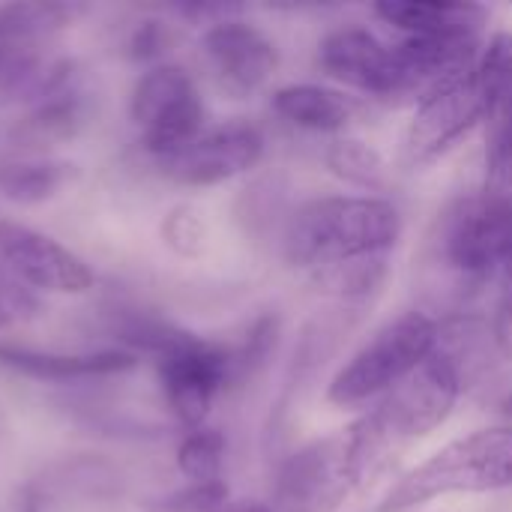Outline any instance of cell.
<instances>
[{
    "instance_id": "cell-6",
    "label": "cell",
    "mask_w": 512,
    "mask_h": 512,
    "mask_svg": "<svg viewBox=\"0 0 512 512\" xmlns=\"http://www.w3.org/2000/svg\"><path fill=\"white\" fill-rule=\"evenodd\" d=\"M129 117L141 132L144 150L165 162L204 132V99L183 66H150L132 87Z\"/></svg>"
},
{
    "instance_id": "cell-34",
    "label": "cell",
    "mask_w": 512,
    "mask_h": 512,
    "mask_svg": "<svg viewBox=\"0 0 512 512\" xmlns=\"http://www.w3.org/2000/svg\"><path fill=\"white\" fill-rule=\"evenodd\" d=\"M216 512H276L273 504H261V501H228L225 507Z\"/></svg>"
},
{
    "instance_id": "cell-4",
    "label": "cell",
    "mask_w": 512,
    "mask_h": 512,
    "mask_svg": "<svg viewBox=\"0 0 512 512\" xmlns=\"http://www.w3.org/2000/svg\"><path fill=\"white\" fill-rule=\"evenodd\" d=\"M441 348V327L426 312H405L387 321L330 381L327 402L363 408L381 402Z\"/></svg>"
},
{
    "instance_id": "cell-1",
    "label": "cell",
    "mask_w": 512,
    "mask_h": 512,
    "mask_svg": "<svg viewBox=\"0 0 512 512\" xmlns=\"http://www.w3.org/2000/svg\"><path fill=\"white\" fill-rule=\"evenodd\" d=\"M462 396V369L453 354L435 351L414 375L390 390L369 414L345 429L354 486L363 489L417 438L447 423Z\"/></svg>"
},
{
    "instance_id": "cell-23",
    "label": "cell",
    "mask_w": 512,
    "mask_h": 512,
    "mask_svg": "<svg viewBox=\"0 0 512 512\" xmlns=\"http://www.w3.org/2000/svg\"><path fill=\"white\" fill-rule=\"evenodd\" d=\"M225 465V435L219 429H195L177 447V471L186 483H216Z\"/></svg>"
},
{
    "instance_id": "cell-29",
    "label": "cell",
    "mask_w": 512,
    "mask_h": 512,
    "mask_svg": "<svg viewBox=\"0 0 512 512\" xmlns=\"http://www.w3.org/2000/svg\"><path fill=\"white\" fill-rule=\"evenodd\" d=\"M168 45H171V30L165 21H156V18H147L141 21L129 39H126V54L135 60V63H147V66H159L162 57L168 54Z\"/></svg>"
},
{
    "instance_id": "cell-20",
    "label": "cell",
    "mask_w": 512,
    "mask_h": 512,
    "mask_svg": "<svg viewBox=\"0 0 512 512\" xmlns=\"http://www.w3.org/2000/svg\"><path fill=\"white\" fill-rule=\"evenodd\" d=\"M387 270H390L387 255H372V258H357V261H342V264L312 270V285L321 294H330L339 300H360L384 285Z\"/></svg>"
},
{
    "instance_id": "cell-9",
    "label": "cell",
    "mask_w": 512,
    "mask_h": 512,
    "mask_svg": "<svg viewBox=\"0 0 512 512\" xmlns=\"http://www.w3.org/2000/svg\"><path fill=\"white\" fill-rule=\"evenodd\" d=\"M486 120V102L474 84V72L450 81L417 102V111L402 138V162L408 168L441 159L459 138Z\"/></svg>"
},
{
    "instance_id": "cell-31",
    "label": "cell",
    "mask_w": 512,
    "mask_h": 512,
    "mask_svg": "<svg viewBox=\"0 0 512 512\" xmlns=\"http://www.w3.org/2000/svg\"><path fill=\"white\" fill-rule=\"evenodd\" d=\"M9 512H51V495L39 483H27L15 492L12 510Z\"/></svg>"
},
{
    "instance_id": "cell-15",
    "label": "cell",
    "mask_w": 512,
    "mask_h": 512,
    "mask_svg": "<svg viewBox=\"0 0 512 512\" xmlns=\"http://www.w3.org/2000/svg\"><path fill=\"white\" fill-rule=\"evenodd\" d=\"M138 363L141 360L135 354L120 348L63 354V351H36L27 345L0 342V366L36 381H99V378L135 372Z\"/></svg>"
},
{
    "instance_id": "cell-11",
    "label": "cell",
    "mask_w": 512,
    "mask_h": 512,
    "mask_svg": "<svg viewBox=\"0 0 512 512\" xmlns=\"http://www.w3.org/2000/svg\"><path fill=\"white\" fill-rule=\"evenodd\" d=\"M87 108L81 78L72 60H51L30 111L9 129L15 156H48V150L69 144L84 126Z\"/></svg>"
},
{
    "instance_id": "cell-17",
    "label": "cell",
    "mask_w": 512,
    "mask_h": 512,
    "mask_svg": "<svg viewBox=\"0 0 512 512\" xmlns=\"http://www.w3.org/2000/svg\"><path fill=\"white\" fill-rule=\"evenodd\" d=\"M270 105L285 123L297 129H309V132H339L354 117V102L345 93L324 87V84L279 87Z\"/></svg>"
},
{
    "instance_id": "cell-3",
    "label": "cell",
    "mask_w": 512,
    "mask_h": 512,
    "mask_svg": "<svg viewBox=\"0 0 512 512\" xmlns=\"http://www.w3.org/2000/svg\"><path fill=\"white\" fill-rule=\"evenodd\" d=\"M512 489V426L477 429L405 471L375 512H411L447 495Z\"/></svg>"
},
{
    "instance_id": "cell-28",
    "label": "cell",
    "mask_w": 512,
    "mask_h": 512,
    "mask_svg": "<svg viewBox=\"0 0 512 512\" xmlns=\"http://www.w3.org/2000/svg\"><path fill=\"white\" fill-rule=\"evenodd\" d=\"M228 504V486L225 480L216 483H186L180 492L162 498V512H216Z\"/></svg>"
},
{
    "instance_id": "cell-22",
    "label": "cell",
    "mask_w": 512,
    "mask_h": 512,
    "mask_svg": "<svg viewBox=\"0 0 512 512\" xmlns=\"http://www.w3.org/2000/svg\"><path fill=\"white\" fill-rule=\"evenodd\" d=\"M474 84L486 102V117L512 102V33L501 30L480 48L474 66Z\"/></svg>"
},
{
    "instance_id": "cell-27",
    "label": "cell",
    "mask_w": 512,
    "mask_h": 512,
    "mask_svg": "<svg viewBox=\"0 0 512 512\" xmlns=\"http://www.w3.org/2000/svg\"><path fill=\"white\" fill-rule=\"evenodd\" d=\"M204 237H207V228H204V219L195 207H186V204L174 207L162 222V240L168 243V249H174L183 258L201 255Z\"/></svg>"
},
{
    "instance_id": "cell-18",
    "label": "cell",
    "mask_w": 512,
    "mask_h": 512,
    "mask_svg": "<svg viewBox=\"0 0 512 512\" xmlns=\"http://www.w3.org/2000/svg\"><path fill=\"white\" fill-rule=\"evenodd\" d=\"M75 177V165L51 156H9L0 159V198L33 207L57 198Z\"/></svg>"
},
{
    "instance_id": "cell-7",
    "label": "cell",
    "mask_w": 512,
    "mask_h": 512,
    "mask_svg": "<svg viewBox=\"0 0 512 512\" xmlns=\"http://www.w3.org/2000/svg\"><path fill=\"white\" fill-rule=\"evenodd\" d=\"M165 405L171 417L189 432L204 429L219 393L234 381L231 348L186 333L168 354L156 360Z\"/></svg>"
},
{
    "instance_id": "cell-24",
    "label": "cell",
    "mask_w": 512,
    "mask_h": 512,
    "mask_svg": "<svg viewBox=\"0 0 512 512\" xmlns=\"http://www.w3.org/2000/svg\"><path fill=\"white\" fill-rule=\"evenodd\" d=\"M54 483L63 489V492H75V495H84V498H93V501H102V498H111L120 492L123 480H120V471L114 465H108L105 459H93V456H84V459H75V462H66Z\"/></svg>"
},
{
    "instance_id": "cell-21",
    "label": "cell",
    "mask_w": 512,
    "mask_h": 512,
    "mask_svg": "<svg viewBox=\"0 0 512 512\" xmlns=\"http://www.w3.org/2000/svg\"><path fill=\"white\" fill-rule=\"evenodd\" d=\"M327 168L351 183V186H360L366 192H381L387 186V159L381 156L378 147L360 141V138H339L330 144L327 150Z\"/></svg>"
},
{
    "instance_id": "cell-33",
    "label": "cell",
    "mask_w": 512,
    "mask_h": 512,
    "mask_svg": "<svg viewBox=\"0 0 512 512\" xmlns=\"http://www.w3.org/2000/svg\"><path fill=\"white\" fill-rule=\"evenodd\" d=\"M501 276V300H498V312H512V258L498 270Z\"/></svg>"
},
{
    "instance_id": "cell-12",
    "label": "cell",
    "mask_w": 512,
    "mask_h": 512,
    "mask_svg": "<svg viewBox=\"0 0 512 512\" xmlns=\"http://www.w3.org/2000/svg\"><path fill=\"white\" fill-rule=\"evenodd\" d=\"M264 159V135L258 126L231 120L216 129H204L186 150L159 162L162 174L180 186L207 189L228 183L252 171Z\"/></svg>"
},
{
    "instance_id": "cell-8",
    "label": "cell",
    "mask_w": 512,
    "mask_h": 512,
    "mask_svg": "<svg viewBox=\"0 0 512 512\" xmlns=\"http://www.w3.org/2000/svg\"><path fill=\"white\" fill-rule=\"evenodd\" d=\"M345 429L291 453L276 477V512H333L354 495Z\"/></svg>"
},
{
    "instance_id": "cell-32",
    "label": "cell",
    "mask_w": 512,
    "mask_h": 512,
    "mask_svg": "<svg viewBox=\"0 0 512 512\" xmlns=\"http://www.w3.org/2000/svg\"><path fill=\"white\" fill-rule=\"evenodd\" d=\"M495 342H498L501 354L512 360V312L495 315Z\"/></svg>"
},
{
    "instance_id": "cell-35",
    "label": "cell",
    "mask_w": 512,
    "mask_h": 512,
    "mask_svg": "<svg viewBox=\"0 0 512 512\" xmlns=\"http://www.w3.org/2000/svg\"><path fill=\"white\" fill-rule=\"evenodd\" d=\"M501 411H504V417L512 423V393L504 399V402H501Z\"/></svg>"
},
{
    "instance_id": "cell-30",
    "label": "cell",
    "mask_w": 512,
    "mask_h": 512,
    "mask_svg": "<svg viewBox=\"0 0 512 512\" xmlns=\"http://www.w3.org/2000/svg\"><path fill=\"white\" fill-rule=\"evenodd\" d=\"M39 309L30 288H24L9 270H0V330L15 324L18 318H30Z\"/></svg>"
},
{
    "instance_id": "cell-5",
    "label": "cell",
    "mask_w": 512,
    "mask_h": 512,
    "mask_svg": "<svg viewBox=\"0 0 512 512\" xmlns=\"http://www.w3.org/2000/svg\"><path fill=\"white\" fill-rule=\"evenodd\" d=\"M435 246L459 279H489L512 258V198L483 189L453 201L438 219Z\"/></svg>"
},
{
    "instance_id": "cell-14",
    "label": "cell",
    "mask_w": 512,
    "mask_h": 512,
    "mask_svg": "<svg viewBox=\"0 0 512 512\" xmlns=\"http://www.w3.org/2000/svg\"><path fill=\"white\" fill-rule=\"evenodd\" d=\"M321 69L375 99H396V63L393 45H384L366 27H339L318 45Z\"/></svg>"
},
{
    "instance_id": "cell-10",
    "label": "cell",
    "mask_w": 512,
    "mask_h": 512,
    "mask_svg": "<svg viewBox=\"0 0 512 512\" xmlns=\"http://www.w3.org/2000/svg\"><path fill=\"white\" fill-rule=\"evenodd\" d=\"M0 261L30 291L84 294L96 282L90 264L78 252L51 234L12 219H0Z\"/></svg>"
},
{
    "instance_id": "cell-19",
    "label": "cell",
    "mask_w": 512,
    "mask_h": 512,
    "mask_svg": "<svg viewBox=\"0 0 512 512\" xmlns=\"http://www.w3.org/2000/svg\"><path fill=\"white\" fill-rule=\"evenodd\" d=\"M81 12H84V6L57 3V0L0 3V42L48 45L57 33L72 27Z\"/></svg>"
},
{
    "instance_id": "cell-25",
    "label": "cell",
    "mask_w": 512,
    "mask_h": 512,
    "mask_svg": "<svg viewBox=\"0 0 512 512\" xmlns=\"http://www.w3.org/2000/svg\"><path fill=\"white\" fill-rule=\"evenodd\" d=\"M486 189L512 198V102L486 117Z\"/></svg>"
},
{
    "instance_id": "cell-26",
    "label": "cell",
    "mask_w": 512,
    "mask_h": 512,
    "mask_svg": "<svg viewBox=\"0 0 512 512\" xmlns=\"http://www.w3.org/2000/svg\"><path fill=\"white\" fill-rule=\"evenodd\" d=\"M276 342H279V318L276 315H258L243 339L237 342V348H231V357H234V378H243V375H252L258 372L270 354L276 351Z\"/></svg>"
},
{
    "instance_id": "cell-13",
    "label": "cell",
    "mask_w": 512,
    "mask_h": 512,
    "mask_svg": "<svg viewBox=\"0 0 512 512\" xmlns=\"http://www.w3.org/2000/svg\"><path fill=\"white\" fill-rule=\"evenodd\" d=\"M201 48L219 84L240 99L261 90L279 66L276 42L240 18H222L210 24L201 36Z\"/></svg>"
},
{
    "instance_id": "cell-16",
    "label": "cell",
    "mask_w": 512,
    "mask_h": 512,
    "mask_svg": "<svg viewBox=\"0 0 512 512\" xmlns=\"http://www.w3.org/2000/svg\"><path fill=\"white\" fill-rule=\"evenodd\" d=\"M375 15L408 36H480L489 9L453 0H384Z\"/></svg>"
},
{
    "instance_id": "cell-2",
    "label": "cell",
    "mask_w": 512,
    "mask_h": 512,
    "mask_svg": "<svg viewBox=\"0 0 512 512\" xmlns=\"http://www.w3.org/2000/svg\"><path fill=\"white\" fill-rule=\"evenodd\" d=\"M402 234L393 201L375 195H330L297 207L285 225V255L291 264L321 270L342 261L390 255Z\"/></svg>"
}]
</instances>
